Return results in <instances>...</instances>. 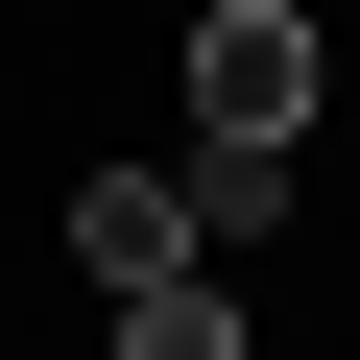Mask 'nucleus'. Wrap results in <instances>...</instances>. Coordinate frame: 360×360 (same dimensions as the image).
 <instances>
[{
  "mask_svg": "<svg viewBox=\"0 0 360 360\" xmlns=\"http://www.w3.org/2000/svg\"><path fill=\"white\" fill-rule=\"evenodd\" d=\"M312 120V25H288V0H217V25H193V144H288Z\"/></svg>",
  "mask_w": 360,
  "mask_h": 360,
  "instance_id": "1",
  "label": "nucleus"
},
{
  "mask_svg": "<svg viewBox=\"0 0 360 360\" xmlns=\"http://www.w3.org/2000/svg\"><path fill=\"white\" fill-rule=\"evenodd\" d=\"M72 264H96V312L168 288V264H193V193H168V168H72Z\"/></svg>",
  "mask_w": 360,
  "mask_h": 360,
  "instance_id": "2",
  "label": "nucleus"
},
{
  "mask_svg": "<svg viewBox=\"0 0 360 360\" xmlns=\"http://www.w3.org/2000/svg\"><path fill=\"white\" fill-rule=\"evenodd\" d=\"M168 193H193V240H264V217H288V144H193Z\"/></svg>",
  "mask_w": 360,
  "mask_h": 360,
  "instance_id": "3",
  "label": "nucleus"
},
{
  "mask_svg": "<svg viewBox=\"0 0 360 360\" xmlns=\"http://www.w3.org/2000/svg\"><path fill=\"white\" fill-rule=\"evenodd\" d=\"M120 360H240V288H193V264L120 288Z\"/></svg>",
  "mask_w": 360,
  "mask_h": 360,
  "instance_id": "4",
  "label": "nucleus"
}]
</instances>
